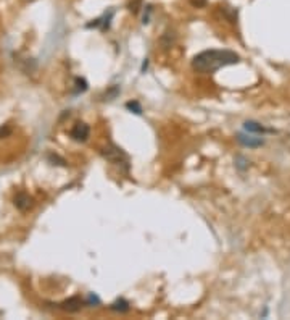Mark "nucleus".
I'll return each mask as SVG.
<instances>
[{
	"mask_svg": "<svg viewBox=\"0 0 290 320\" xmlns=\"http://www.w3.org/2000/svg\"><path fill=\"white\" fill-rule=\"evenodd\" d=\"M237 141L242 144L245 147H260L263 146V139L261 137H255L250 134H237Z\"/></svg>",
	"mask_w": 290,
	"mask_h": 320,
	"instance_id": "nucleus-5",
	"label": "nucleus"
},
{
	"mask_svg": "<svg viewBox=\"0 0 290 320\" xmlns=\"http://www.w3.org/2000/svg\"><path fill=\"white\" fill-rule=\"evenodd\" d=\"M243 129L247 131V133H255V134H263V133H266V128L263 127V125H260L258 122H245L243 123Z\"/></svg>",
	"mask_w": 290,
	"mask_h": 320,
	"instance_id": "nucleus-7",
	"label": "nucleus"
},
{
	"mask_svg": "<svg viewBox=\"0 0 290 320\" xmlns=\"http://www.w3.org/2000/svg\"><path fill=\"white\" fill-rule=\"evenodd\" d=\"M11 134V128L8 127V125H5V127H0V139L2 137H7Z\"/></svg>",
	"mask_w": 290,
	"mask_h": 320,
	"instance_id": "nucleus-12",
	"label": "nucleus"
},
{
	"mask_svg": "<svg viewBox=\"0 0 290 320\" xmlns=\"http://www.w3.org/2000/svg\"><path fill=\"white\" fill-rule=\"evenodd\" d=\"M15 205H16V209H20L21 212H26L34 205V202H33V197H31L29 194L18 192L15 196Z\"/></svg>",
	"mask_w": 290,
	"mask_h": 320,
	"instance_id": "nucleus-4",
	"label": "nucleus"
},
{
	"mask_svg": "<svg viewBox=\"0 0 290 320\" xmlns=\"http://www.w3.org/2000/svg\"><path fill=\"white\" fill-rule=\"evenodd\" d=\"M87 91V83L83 78H76V92H84Z\"/></svg>",
	"mask_w": 290,
	"mask_h": 320,
	"instance_id": "nucleus-10",
	"label": "nucleus"
},
{
	"mask_svg": "<svg viewBox=\"0 0 290 320\" xmlns=\"http://www.w3.org/2000/svg\"><path fill=\"white\" fill-rule=\"evenodd\" d=\"M126 109L134 112L136 115H142V105L137 102V100H129L128 104H126Z\"/></svg>",
	"mask_w": 290,
	"mask_h": 320,
	"instance_id": "nucleus-9",
	"label": "nucleus"
},
{
	"mask_svg": "<svg viewBox=\"0 0 290 320\" xmlns=\"http://www.w3.org/2000/svg\"><path fill=\"white\" fill-rule=\"evenodd\" d=\"M111 311H116V312H128L129 311V303L126 299H116L115 303L110 306Z\"/></svg>",
	"mask_w": 290,
	"mask_h": 320,
	"instance_id": "nucleus-8",
	"label": "nucleus"
},
{
	"mask_svg": "<svg viewBox=\"0 0 290 320\" xmlns=\"http://www.w3.org/2000/svg\"><path fill=\"white\" fill-rule=\"evenodd\" d=\"M141 2H142V0H134V2L129 3V10L132 11V13H137V11H139V7H141Z\"/></svg>",
	"mask_w": 290,
	"mask_h": 320,
	"instance_id": "nucleus-13",
	"label": "nucleus"
},
{
	"mask_svg": "<svg viewBox=\"0 0 290 320\" xmlns=\"http://www.w3.org/2000/svg\"><path fill=\"white\" fill-rule=\"evenodd\" d=\"M102 155L108 162H111V164H115L118 167H124V170L128 172V168H129V157H128V154H126L123 149H119V147L113 146V144H111V146H106L102 150Z\"/></svg>",
	"mask_w": 290,
	"mask_h": 320,
	"instance_id": "nucleus-2",
	"label": "nucleus"
},
{
	"mask_svg": "<svg viewBox=\"0 0 290 320\" xmlns=\"http://www.w3.org/2000/svg\"><path fill=\"white\" fill-rule=\"evenodd\" d=\"M71 137L74 141H78V142H84L89 139V134H91V128H89V125H86V123H76L73 127L71 129Z\"/></svg>",
	"mask_w": 290,
	"mask_h": 320,
	"instance_id": "nucleus-3",
	"label": "nucleus"
},
{
	"mask_svg": "<svg viewBox=\"0 0 290 320\" xmlns=\"http://www.w3.org/2000/svg\"><path fill=\"white\" fill-rule=\"evenodd\" d=\"M189 2H191V5L195 8H203V7H206L208 0H189Z\"/></svg>",
	"mask_w": 290,
	"mask_h": 320,
	"instance_id": "nucleus-11",
	"label": "nucleus"
},
{
	"mask_svg": "<svg viewBox=\"0 0 290 320\" xmlns=\"http://www.w3.org/2000/svg\"><path fill=\"white\" fill-rule=\"evenodd\" d=\"M84 304V301L78 298V296H74V298H69L68 301H65V303H61V309L63 311H68V312H78L81 307H83Z\"/></svg>",
	"mask_w": 290,
	"mask_h": 320,
	"instance_id": "nucleus-6",
	"label": "nucleus"
},
{
	"mask_svg": "<svg viewBox=\"0 0 290 320\" xmlns=\"http://www.w3.org/2000/svg\"><path fill=\"white\" fill-rule=\"evenodd\" d=\"M239 62H241V57L236 52H232V50L211 49V50H203V52L195 55L192 59V68L197 73L210 74L219 70V68L228 65H236Z\"/></svg>",
	"mask_w": 290,
	"mask_h": 320,
	"instance_id": "nucleus-1",
	"label": "nucleus"
}]
</instances>
